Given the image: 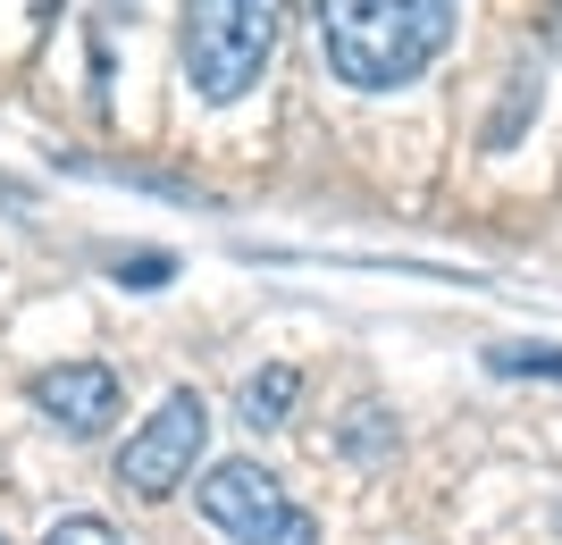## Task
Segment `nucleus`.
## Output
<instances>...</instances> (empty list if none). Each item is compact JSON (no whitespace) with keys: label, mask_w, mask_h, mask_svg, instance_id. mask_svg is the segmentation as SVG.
Here are the masks:
<instances>
[{"label":"nucleus","mask_w":562,"mask_h":545,"mask_svg":"<svg viewBox=\"0 0 562 545\" xmlns=\"http://www.w3.org/2000/svg\"><path fill=\"white\" fill-rule=\"evenodd\" d=\"M110 285L160 294V285H177V252H160V243H126V252H110Z\"/></svg>","instance_id":"0eeeda50"},{"label":"nucleus","mask_w":562,"mask_h":545,"mask_svg":"<svg viewBox=\"0 0 562 545\" xmlns=\"http://www.w3.org/2000/svg\"><path fill=\"white\" fill-rule=\"evenodd\" d=\"M294 395H303V370H294V361H269V370H252V378L235 386V420L269 436V428L294 420Z\"/></svg>","instance_id":"423d86ee"},{"label":"nucleus","mask_w":562,"mask_h":545,"mask_svg":"<svg viewBox=\"0 0 562 545\" xmlns=\"http://www.w3.org/2000/svg\"><path fill=\"white\" fill-rule=\"evenodd\" d=\"M25 404L43 411L59 436L93 445V436H110V428H117V411H126V378H117L110 361H59V370H34Z\"/></svg>","instance_id":"39448f33"},{"label":"nucleus","mask_w":562,"mask_h":545,"mask_svg":"<svg viewBox=\"0 0 562 545\" xmlns=\"http://www.w3.org/2000/svg\"><path fill=\"white\" fill-rule=\"evenodd\" d=\"M193 512H202L211 537H227V545H319L311 503L294 496L269 462H252V453L202 462V478H193Z\"/></svg>","instance_id":"7ed1b4c3"},{"label":"nucleus","mask_w":562,"mask_h":545,"mask_svg":"<svg viewBox=\"0 0 562 545\" xmlns=\"http://www.w3.org/2000/svg\"><path fill=\"white\" fill-rule=\"evenodd\" d=\"M202 462H211V395H202V386H168L160 404L126 428L110 478L135 503H168L202 478Z\"/></svg>","instance_id":"20e7f679"},{"label":"nucleus","mask_w":562,"mask_h":545,"mask_svg":"<svg viewBox=\"0 0 562 545\" xmlns=\"http://www.w3.org/2000/svg\"><path fill=\"white\" fill-rule=\"evenodd\" d=\"M554 25H562V0H554Z\"/></svg>","instance_id":"9b49d317"},{"label":"nucleus","mask_w":562,"mask_h":545,"mask_svg":"<svg viewBox=\"0 0 562 545\" xmlns=\"http://www.w3.org/2000/svg\"><path fill=\"white\" fill-rule=\"evenodd\" d=\"M311 18L345 93H412L453 50V0H311Z\"/></svg>","instance_id":"f257e3e1"},{"label":"nucleus","mask_w":562,"mask_h":545,"mask_svg":"<svg viewBox=\"0 0 562 545\" xmlns=\"http://www.w3.org/2000/svg\"><path fill=\"white\" fill-rule=\"evenodd\" d=\"M554 529H562V512H554Z\"/></svg>","instance_id":"f8f14e48"},{"label":"nucleus","mask_w":562,"mask_h":545,"mask_svg":"<svg viewBox=\"0 0 562 545\" xmlns=\"http://www.w3.org/2000/svg\"><path fill=\"white\" fill-rule=\"evenodd\" d=\"M294 0H177V84L202 110H244L278 68Z\"/></svg>","instance_id":"f03ea898"},{"label":"nucleus","mask_w":562,"mask_h":545,"mask_svg":"<svg viewBox=\"0 0 562 545\" xmlns=\"http://www.w3.org/2000/svg\"><path fill=\"white\" fill-rule=\"evenodd\" d=\"M43 545H126V537H117L110 512H50Z\"/></svg>","instance_id":"1a4fd4ad"},{"label":"nucleus","mask_w":562,"mask_h":545,"mask_svg":"<svg viewBox=\"0 0 562 545\" xmlns=\"http://www.w3.org/2000/svg\"><path fill=\"white\" fill-rule=\"evenodd\" d=\"M345 453H352V462H370V453H378V411H361V420L345 428Z\"/></svg>","instance_id":"9d476101"},{"label":"nucleus","mask_w":562,"mask_h":545,"mask_svg":"<svg viewBox=\"0 0 562 545\" xmlns=\"http://www.w3.org/2000/svg\"><path fill=\"white\" fill-rule=\"evenodd\" d=\"M0 545H9V537H0Z\"/></svg>","instance_id":"ddd939ff"},{"label":"nucleus","mask_w":562,"mask_h":545,"mask_svg":"<svg viewBox=\"0 0 562 545\" xmlns=\"http://www.w3.org/2000/svg\"><path fill=\"white\" fill-rule=\"evenodd\" d=\"M487 370L495 378H554L562 386V353L554 344H487Z\"/></svg>","instance_id":"6e6552de"}]
</instances>
